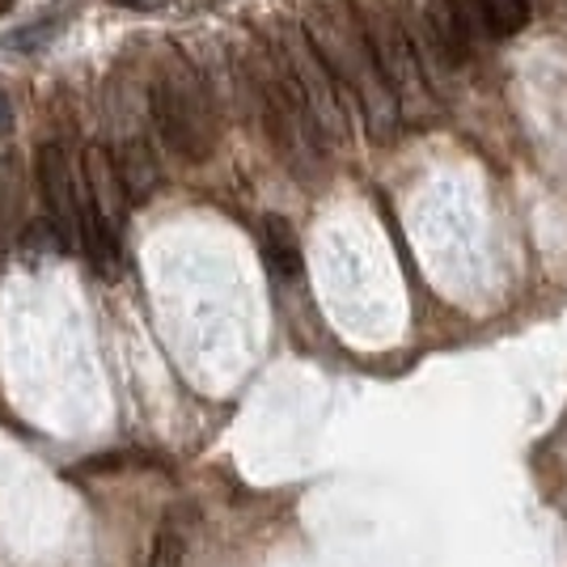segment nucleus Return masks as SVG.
<instances>
[{
    "label": "nucleus",
    "mask_w": 567,
    "mask_h": 567,
    "mask_svg": "<svg viewBox=\"0 0 567 567\" xmlns=\"http://www.w3.org/2000/svg\"><path fill=\"white\" fill-rule=\"evenodd\" d=\"M301 34L313 48V55L322 60V69L331 72V81L339 85V94H352L364 127L378 144L399 136V106L385 90L378 69V55L369 48V34L360 18L352 13L348 0H309L306 18H301Z\"/></svg>",
    "instance_id": "nucleus-1"
},
{
    "label": "nucleus",
    "mask_w": 567,
    "mask_h": 567,
    "mask_svg": "<svg viewBox=\"0 0 567 567\" xmlns=\"http://www.w3.org/2000/svg\"><path fill=\"white\" fill-rule=\"evenodd\" d=\"M148 118L166 148L183 162H208L220 141V118L208 81L183 51H169L148 85Z\"/></svg>",
    "instance_id": "nucleus-2"
},
{
    "label": "nucleus",
    "mask_w": 567,
    "mask_h": 567,
    "mask_svg": "<svg viewBox=\"0 0 567 567\" xmlns=\"http://www.w3.org/2000/svg\"><path fill=\"white\" fill-rule=\"evenodd\" d=\"M246 85L255 94V111L262 115V127L276 144L280 162L306 187L318 183V157H322V141L313 132L306 115V102L297 94V81L284 64L280 48H259L246 60Z\"/></svg>",
    "instance_id": "nucleus-3"
},
{
    "label": "nucleus",
    "mask_w": 567,
    "mask_h": 567,
    "mask_svg": "<svg viewBox=\"0 0 567 567\" xmlns=\"http://www.w3.org/2000/svg\"><path fill=\"white\" fill-rule=\"evenodd\" d=\"M360 25H364L369 48L378 55L381 81H385V90H390L394 106H399V118H406V123H432V118L441 115V102L432 94L424 60H420L415 43L406 39L399 18L385 13L381 4H369V13H364Z\"/></svg>",
    "instance_id": "nucleus-4"
},
{
    "label": "nucleus",
    "mask_w": 567,
    "mask_h": 567,
    "mask_svg": "<svg viewBox=\"0 0 567 567\" xmlns=\"http://www.w3.org/2000/svg\"><path fill=\"white\" fill-rule=\"evenodd\" d=\"M280 55L284 64H288V72H292V81H297V94L306 102V115L313 123V132H318V141L348 144L352 123H348V111H343V94H339V85L331 81V72L322 69V60L313 55V48L306 43V34L301 30H288L280 43Z\"/></svg>",
    "instance_id": "nucleus-5"
},
{
    "label": "nucleus",
    "mask_w": 567,
    "mask_h": 567,
    "mask_svg": "<svg viewBox=\"0 0 567 567\" xmlns=\"http://www.w3.org/2000/svg\"><path fill=\"white\" fill-rule=\"evenodd\" d=\"M144 111L123 97V90L111 94V144H106V157L118 174V187L127 199H148L157 183H162V166H157V153L148 144V127H144Z\"/></svg>",
    "instance_id": "nucleus-6"
},
{
    "label": "nucleus",
    "mask_w": 567,
    "mask_h": 567,
    "mask_svg": "<svg viewBox=\"0 0 567 567\" xmlns=\"http://www.w3.org/2000/svg\"><path fill=\"white\" fill-rule=\"evenodd\" d=\"M39 190H43V208H48V229L60 250H81V166L72 162V153L60 141L43 144L39 153Z\"/></svg>",
    "instance_id": "nucleus-7"
},
{
    "label": "nucleus",
    "mask_w": 567,
    "mask_h": 567,
    "mask_svg": "<svg viewBox=\"0 0 567 567\" xmlns=\"http://www.w3.org/2000/svg\"><path fill=\"white\" fill-rule=\"evenodd\" d=\"M415 4V22L420 30L415 34H406L415 51H420V60L427 55H441L445 64H466L471 60V39H466V30L462 22L453 18V9L445 0H411Z\"/></svg>",
    "instance_id": "nucleus-8"
},
{
    "label": "nucleus",
    "mask_w": 567,
    "mask_h": 567,
    "mask_svg": "<svg viewBox=\"0 0 567 567\" xmlns=\"http://www.w3.org/2000/svg\"><path fill=\"white\" fill-rule=\"evenodd\" d=\"M262 241H267V262L280 271L284 280H297L301 276V267H306V259H301V241H297V229L284 220V216H267L262 220Z\"/></svg>",
    "instance_id": "nucleus-9"
},
{
    "label": "nucleus",
    "mask_w": 567,
    "mask_h": 567,
    "mask_svg": "<svg viewBox=\"0 0 567 567\" xmlns=\"http://www.w3.org/2000/svg\"><path fill=\"white\" fill-rule=\"evenodd\" d=\"M25 208V178L18 157H0V234H13L22 225Z\"/></svg>",
    "instance_id": "nucleus-10"
},
{
    "label": "nucleus",
    "mask_w": 567,
    "mask_h": 567,
    "mask_svg": "<svg viewBox=\"0 0 567 567\" xmlns=\"http://www.w3.org/2000/svg\"><path fill=\"white\" fill-rule=\"evenodd\" d=\"M483 22H487V34L508 39L529 25V0H483Z\"/></svg>",
    "instance_id": "nucleus-11"
},
{
    "label": "nucleus",
    "mask_w": 567,
    "mask_h": 567,
    "mask_svg": "<svg viewBox=\"0 0 567 567\" xmlns=\"http://www.w3.org/2000/svg\"><path fill=\"white\" fill-rule=\"evenodd\" d=\"M60 30H64V18H48V22L22 25V30H13V34L4 39V48L9 51H43Z\"/></svg>",
    "instance_id": "nucleus-12"
},
{
    "label": "nucleus",
    "mask_w": 567,
    "mask_h": 567,
    "mask_svg": "<svg viewBox=\"0 0 567 567\" xmlns=\"http://www.w3.org/2000/svg\"><path fill=\"white\" fill-rule=\"evenodd\" d=\"M183 550H187V543H183V534L174 529L166 520V529L157 534V546H153V564L148 567H178L183 564Z\"/></svg>",
    "instance_id": "nucleus-13"
},
{
    "label": "nucleus",
    "mask_w": 567,
    "mask_h": 567,
    "mask_svg": "<svg viewBox=\"0 0 567 567\" xmlns=\"http://www.w3.org/2000/svg\"><path fill=\"white\" fill-rule=\"evenodd\" d=\"M453 9V18L462 22V30H466V39L471 43H478L483 34H487V22H483V0H445Z\"/></svg>",
    "instance_id": "nucleus-14"
},
{
    "label": "nucleus",
    "mask_w": 567,
    "mask_h": 567,
    "mask_svg": "<svg viewBox=\"0 0 567 567\" xmlns=\"http://www.w3.org/2000/svg\"><path fill=\"white\" fill-rule=\"evenodd\" d=\"M118 9H132V13H157V9H166L169 0H111Z\"/></svg>",
    "instance_id": "nucleus-15"
},
{
    "label": "nucleus",
    "mask_w": 567,
    "mask_h": 567,
    "mask_svg": "<svg viewBox=\"0 0 567 567\" xmlns=\"http://www.w3.org/2000/svg\"><path fill=\"white\" fill-rule=\"evenodd\" d=\"M13 127V102H9V94L0 90V136Z\"/></svg>",
    "instance_id": "nucleus-16"
},
{
    "label": "nucleus",
    "mask_w": 567,
    "mask_h": 567,
    "mask_svg": "<svg viewBox=\"0 0 567 567\" xmlns=\"http://www.w3.org/2000/svg\"><path fill=\"white\" fill-rule=\"evenodd\" d=\"M13 9V0H0V13H9Z\"/></svg>",
    "instance_id": "nucleus-17"
}]
</instances>
